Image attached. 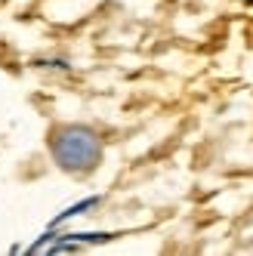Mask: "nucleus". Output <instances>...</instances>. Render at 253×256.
<instances>
[{
	"label": "nucleus",
	"mask_w": 253,
	"mask_h": 256,
	"mask_svg": "<svg viewBox=\"0 0 253 256\" xmlns=\"http://www.w3.org/2000/svg\"><path fill=\"white\" fill-rule=\"evenodd\" d=\"M46 152L65 176H93L105 160V139L96 126L78 120H59L46 130Z\"/></svg>",
	"instance_id": "f257e3e1"
}]
</instances>
